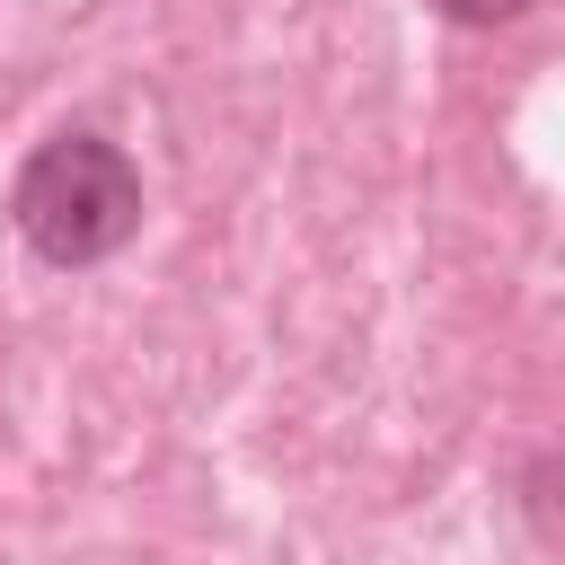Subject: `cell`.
Returning a JSON list of instances; mask_svg holds the SVG:
<instances>
[{
	"instance_id": "7a4b0ae2",
	"label": "cell",
	"mask_w": 565,
	"mask_h": 565,
	"mask_svg": "<svg viewBox=\"0 0 565 565\" xmlns=\"http://www.w3.org/2000/svg\"><path fill=\"white\" fill-rule=\"evenodd\" d=\"M433 18H450V26H512V18H530V0H433Z\"/></svg>"
},
{
	"instance_id": "6da1fadb",
	"label": "cell",
	"mask_w": 565,
	"mask_h": 565,
	"mask_svg": "<svg viewBox=\"0 0 565 565\" xmlns=\"http://www.w3.org/2000/svg\"><path fill=\"white\" fill-rule=\"evenodd\" d=\"M141 212H150L141 159H132L115 132H97V124L44 132V141L18 159V177H9V230H18L26 256L53 265V274H88V265L124 256V247L141 238Z\"/></svg>"
},
{
	"instance_id": "3957f363",
	"label": "cell",
	"mask_w": 565,
	"mask_h": 565,
	"mask_svg": "<svg viewBox=\"0 0 565 565\" xmlns=\"http://www.w3.org/2000/svg\"><path fill=\"white\" fill-rule=\"evenodd\" d=\"M547 486H556V450H539V459H530V486H521V503H530L539 539H547Z\"/></svg>"
}]
</instances>
